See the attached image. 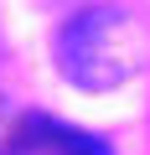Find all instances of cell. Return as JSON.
Wrapping results in <instances>:
<instances>
[{
	"label": "cell",
	"mask_w": 150,
	"mask_h": 155,
	"mask_svg": "<svg viewBox=\"0 0 150 155\" xmlns=\"http://www.w3.org/2000/svg\"><path fill=\"white\" fill-rule=\"evenodd\" d=\"M16 150L21 155H114L104 134L93 129H78V124H67L57 114H21V129H16Z\"/></svg>",
	"instance_id": "cell-2"
},
{
	"label": "cell",
	"mask_w": 150,
	"mask_h": 155,
	"mask_svg": "<svg viewBox=\"0 0 150 155\" xmlns=\"http://www.w3.org/2000/svg\"><path fill=\"white\" fill-rule=\"evenodd\" d=\"M52 62L83 93H109V88L129 83L135 67H140L135 16L124 5H83V11H72L52 36Z\"/></svg>",
	"instance_id": "cell-1"
},
{
	"label": "cell",
	"mask_w": 150,
	"mask_h": 155,
	"mask_svg": "<svg viewBox=\"0 0 150 155\" xmlns=\"http://www.w3.org/2000/svg\"><path fill=\"white\" fill-rule=\"evenodd\" d=\"M16 129H21V114H5V104H0V155L16 150Z\"/></svg>",
	"instance_id": "cell-3"
}]
</instances>
